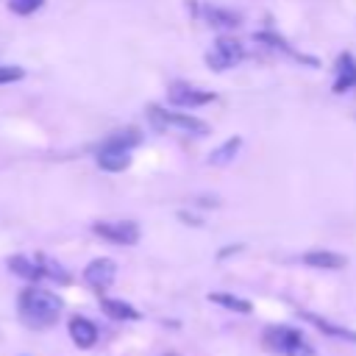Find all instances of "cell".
<instances>
[{
  "mask_svg": "<svg viewBox=\"0 0 356 356\" xmlns=\"http://www.w3.org/2000/svg\"><path fill=\"white\" fill-rule=\"evenodd\" d=\"M17 312H19V320L28 325V328H36V331H44V328H53L64 312V300L50 292V289H42L36 284L25 286L17 298Z\"/></svg>",
  "mask_w": 356,
  "mask_h": 356,
  "instance_id": "cell-1",
  "label": "cell"
},
{
  "mask_svg": "<svg viewBox=\"0 0 356 356\" xmlns=\"http://www.w3.org/2000/svg\"><path fill=\"white\" fill-rule=\"evenodd\" d=\"M147 117H150L153 128H159V131L175 128V131L192 134V136H206V134H209V122L200 120V117H192V114H186V111H164V108H159V106H150V108H147Z\"/></svg>",
  "mask_w": 356,
  "mask_h": 356,
  "instance_id": "cell-2",
  "label": "cell"
},
{
  "mask_svg": "<svg viewBox=\"0 0 356 356\" xmlns=\"http://www.w3.org/2000/svg\"><path fill=\"white\" fill-rule=\"evenodd\" d=\"M92 234H97L106 242L125 245V248L136 245L139 236H142V231H139V225L134 220H114V222L111 220H100V222H92Z\"/></svg>",
  "mask_w": 356,
  "mask_h": 356,
  "instance_id": "cell-3",
  "label": "cell"
},
{
  "mask_svg": "<svg viewBox=\"0 0 356 356\" xmlns=\"http://www.w3.org/2000/svg\"><path fill=\"white\" fill-rule=\"evenodd\" d=\"M242 58H245V47L236 39H231V36H217L214 47L206 53V64L214 72H225V70L236 67Z\"/></svg>",
  "mask_w": 356,
  "mask_h": 356,
  "instance_id": "cell-4",
  "label": "cell"
},
{
  "mask_svg": "<svg viewBox=\"0 0 356 356\" xmlns=\"http://www.w3.org/2000/svg\"><path fill=\"white\" fill-rule=\"evenodd\" d=\"M211 100H217L214 92L197 89V86H189V83H172L167 89V103L175 106V108H197V106H206Z\"/></svg>",
  "mask_w": 356,
  "mask_h": 356,
  "instance_id": "cell-5",
  "label": "cell"
},
{
  "mask_svg": "<svg viewBox=\"0 0 356 356\" xmlns=\"http://www.w3.org/2000/svg\"><path fill=\"white\" fill-rule=\"evenodd\" d=\"M261 342H264V348H267L270 353L286 356L292 348H298V345L303 342V334H300L298 328H292V325H270V328H264Z\"/></svg>",
  "mask_w": 356,
  "mask_h": 356,
  "instance_id": "cell-6",
  "label": "cell"
},
{
  "mask_svg": "<svg viewBox=\"0 0 356 356\" xmlns=\"http://www.w3.org/2000/svg\"><path fill=\"white\" fill-rule=\"evenodd\" d=\"M83 281H86L92 289H97V292L108 289V286L117 281V261H114V259H106V256L92 259V261L83 267Z\"/></svg>",
  "mask_w": 356,
  "mask_h": 356,
  "instance_id": "cell-7",
  "label": "cell"
},
{
  "mask_svg": "<svg viewBox=\"0 0 356 356\" xmlns=\"http://www.w3.org/2000/svg\"><path fill=\"white\" fill-rule=\"evenodd\" d=\"M253 42H259V44H267V47H273V50H281V53H286L289 58H295V61H300V64H309V67H320V61L314 58V56H303V53H298L284 36H278L275 31H259V33H253Z\"/></svg>",
  "mask_w": 356,
  "mask_h": 356,
  "instance_id": "cell-8",
  "label": "cell"
},
{
  "mask_svg": "<svg viewBox=\"0 0 356 356\" xmlns=\"http://www.w3.org/2000/svg\"><path fill=\"white\" fill-rule=\"evenodd\" d=\"M6 267H8L17 278L31 281V284H36V281H42V278H44V267H42L39 256H36V259H31V256L14 253V256H8V259H6Z\"/></svg>",
  "mask_w": 356,
  "mask_h": 356,
  "instance_id": "cell-9",
  "label": "cell"
},
{
  "mask_svg": "<svg viewBox=\"0 0 356 356\" xmlns=\"http://www.w3.org/2000/svg\"><path fill=\"white\" fill-rule=\"evenodd\" d=\"M67 331H70V339L78 345V348H92L95 342H97V337H100V331H97V325L89 320V317H83V314H72L70 317V323H67Z\"/></svg>",
  "mask_w": 356,
  "mask_h": 356,
  "instance_id": "cell-10",
  "label": "cell"
},
{
  "mask_svg": "<svg viewBox=\"0 0 356 356\" xmlns=\"http://www.w3.org/2000/svg\"><path fill=\"white\" fill-rule=\"evenodd\" d=\"M356 89V56L353 53H339L337 58V81H334V95H345Z\"/></svg>",
  "mask_w": 356,
  "mask_h": 356,
  "instance_id": "cell-11",
  "label": "cell"
},
{
  "mask_svg": "<svg viewBox=\"0 0 356 356\" xmlns=\"http://www.w3.org/2000/svg\"><path fill=\"white\" fill-rule=\"evenodd\" d=\"M203 17L217 31H234L242 25V14L234 8H222V6H203Z\"/></svg>",
  "mask_w": 356,
  "mask_h": 356,
  "instance_id": "cell-12",
  "label": "cell"
},
{
  "mask_svg": "<svg viewBox=\"0 0 356 356\" xmlns=\"http://www.w3.org/2000/svg\"><path fill=\"white\" fill-rule=\"evenodd\" d=\"M97 167L106 172H122L131 167V150H120V147H97L95 156Z\"/></svg>",
  "mask_w": 356,
  "mask_h": 356,
  "instance_id": "cell-13",
  "label": "cell"
},
{
  "mask_svg": "<svg viewBox=\"0 0 356 356\" xmlns=\"http://www.w3.org/2000/svg\"><path fill=\"white\" fill-rule=\"evenodd\" d=\"M100 312L114 323H134L142 317L128 300H120V298H100Z\"/></svg>",
  "mask_w": 356,
  "mask_h": 356,
  "instance_id": "cell-14",
  "label": "cell"
},
{
  "mask_svg": "<svg viewBox=\"0 0 356 356\" xmlns=\"http://www.w3.org/2000/svg\"><path fill=\"white\" fill-rule=\"evenodd\" d=\"M300 261L306 267H314V270H342L348 264V259L342 253H334V250H309L300 256Z\"/></svg>",
  "mask_w": 356,
  "mask_h": 356,
  "instance_id": "cell-15",
  "label": "cell"
},
{
  "mask_svg": "<svg viewBox=\"0 0 356 356\" xmlns=\"http://www.w3.org/2000/svg\"><path fill=\"white\" fill-rule=\"evenodd\" d=\"M300 317H303L306 323H312L317 331L328 334V337H337V339H348V342H356V331H350V328H345V325H337V323H331V320H325V317H320V314H312V312H300Z\"/></svg>",
  "mask_w": 356,
  "mask_h": 356,
  "instance_id": "cell-16",
  "label": "cell"
},
{
  "mask_svg": "<svg viewBox=\"0 0 356 356\" xmlns=\"http://www.w3.org/2000/svg\"><path fill=\"white\" fill-rule=\"evenodd\" d=\"M239 147H242V136H231V139H225L220 147H214V150L209 153L206 164H209V167H225V164H231V161L236 159Z\"/></svg>",
  "mask_w": 356,
  "mask_h": 356,
  "instance_id": "cell-17",
  "label": "cell"
},
{
  "mask_svg": "<svg viewBox=\"0 0 356 356\" xmlns=\"http://www.w3.org/2000/svg\"><path fill=\"white\" fill-rule=\"evenodd\" d=\"M206 300H211V303H217V306H222L228 312H236V314H250L253 312L250 300H245L239 295H231V292H209Z\"/></svg>",
  "mask_w": 356,
  "mask_h": 356,
  "instance_id": "cell-18",
  "label": "cell"
},
{
  "mask_svg": "<svg viewBox=\"0 0 356 356\" xmlns=\"http://www.w3.org/2000/svg\"><path fill=\"white\" fill-rule=\"evenodd\" d=\"M139 142H142L139 131H136V128H125V131H114V134H108V136L100 142V147H120V150H134Z\"/></svg>",
  "mask_w": 356,
  "mask_h": 356,
  "instance_id": "cell-19",
  "label": "cell"
},
{
  "mask_svg": "<svg viewBox=\"0 0 356 356\" xmlns=\"http://www.w3.org/2000/svg\"><path fill=\"white\" fill-rule=\"evenodd\" d=\"M39 261H42V267H44V278H56V281H61V284H70V273H67L58 261H53V259H47V256H39Z\"/></svg>",
  "mask_w": 356,
  "mask_h": 356,
  "instance_id": "cell-20",
  "label": "cell"
},
{
  "mask_svg": "<svg viewBox=\"0 0 356 356\" xmlns=\"http://www.w3.org/2000/svg\"><path fill=\"white\" fill-rule=\"evenodd\" d=\"M44 6V0H8V11L17 17H28L33 11H39Z\"/></svg>",
  "mask_w": 356,
  "mask_h": 356,
  "instance_id": "cell-21",
  "label": "cell"
},
{
  "mask_svg": "<svg viewBox=\"0 0 356 356\" xmlns=\"http://www.w3.org/2000/svg\"><path fill=\"white\" fill-rule=\"evenodd\" d=\"M25 78V70L19 64H0V86L3 83H14V81H22Z\"/></svg>",
  "mask_w": 356,
  "mask_h": 356,
  "instance_id": "cell-22",
  "label": "cell"
},
{
  "mask_svg": "<svg viewBox=\"0 0 356 356\" xmlns=\"http://www.w3.org/2000/svg\"><path fill=\"white\" fill-rule=\"evenodd\" d=\"M286 356H314V348L312 345H306V342H300L298 348H292Z\"/></svg>",
  "mask_w": 356,
  "mask_h": 356,
  "instance_id": "cell-23",
  "label": "cell"
},
{
  "mask_svg": "<svg viewBox=\"0 0 356 356\" xmlns=\"http://www.w3.org/2000/svg\"><path fill=\"white\" fill-rule=\"evenodd\" d=\"M178 217L186 222V225H200V220L195 217V214H186V211H178Z\"/></svg>",
  "mask_w": 356,
  "mask_h": 356,
  "instance_id": "cell-24",
  "label": "cell"
},
{
  "mask_svg": "<svg viewBox=\"0 0 356 356\" xmlns=\"http://www.w3.org/2000/svg\"><path fill=\"white\" fill-rule=\"evenodd\" d=\"M239 250H242V245H234V248H222V250L217 253V259H228L231 253H239Z\"/></svg>",
  "mask_w": 356,
  "mask_h": 356,
  "instance_id": "cell-25",
  "label": "cell"
},
{
  "mask_svg": "<svg viewBox=\"0 0 356 356\" xmlns=\"http://www.w3.org/2000/svg\"><path fill=\"white\" fill-rule=\"evenodd\" d=\"M164 356H178V353H164Z\"/></svg>",
  "mask_w": 356,
  "mask_h": 356,
  "instance_id": "cell-26",
  "label": "cell"
}]
</instances>
